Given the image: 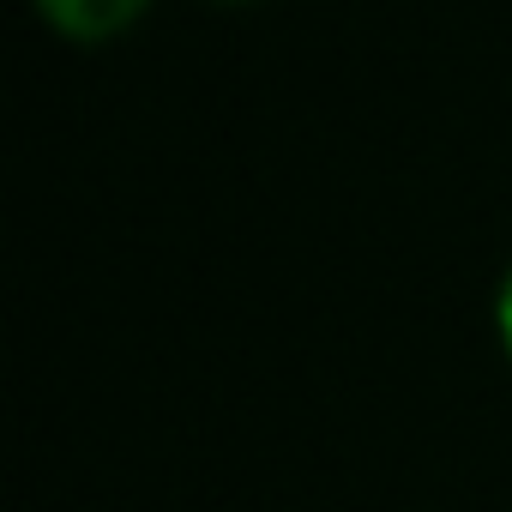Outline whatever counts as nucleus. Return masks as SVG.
Instances as JSON below:
<instances>
[{"label": "nucleus", "mask_w": 512, "mask_h": 512, "mask_svg": "<svg viewBox=\"0 0 512 512\" xmlns=\"http://www.w3.org/2000/svg\"><path fill=\"white\" fill-rule=\"evenodd\" d=\"M37 7L67 31V37H109L121 31L145 0H37Z\"/></svg>", "instance_id": "obj_1"}, {"label": "nucleus", "mask_w": 512, "mask_h": 512, "mask_svg": "<svg viewBox=\"0 0 512 512\" xmlns=\"http://www.w3.org/2000/svg\"><path fill=\"white\" fill-rule=\"evenodd\" d=\"M494 326H500V344H506V356H512V266H506L500 296H494Z\"/></svg>", "instance_id": "obj_2"}]
</instances>
